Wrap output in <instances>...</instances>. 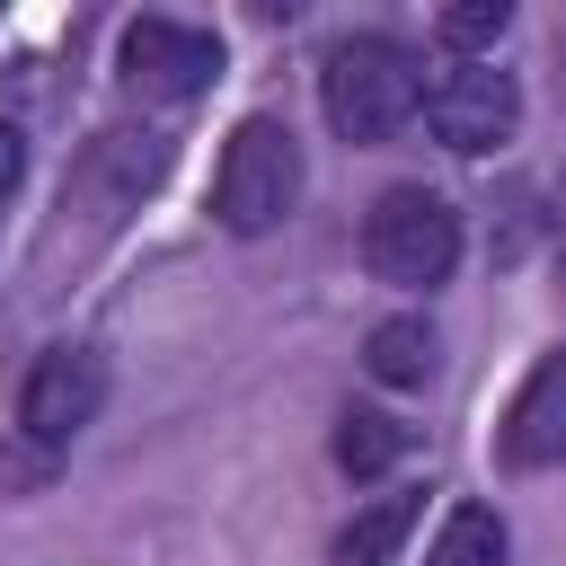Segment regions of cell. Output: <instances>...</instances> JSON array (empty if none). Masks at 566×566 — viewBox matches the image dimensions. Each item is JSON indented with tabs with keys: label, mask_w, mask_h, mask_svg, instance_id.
Masks as SVG:
<instances>
[{
	"label": "cell",
	"mask_w": 566,
	"mask_h": 566,
	"mask_svg": "<svg viewBox=\"0 0 566 566\" xmlns=\"http://www.w3.org/2000/svg\"><path fill=\"white\" fill-rule=\"evenodd\" d=\"M416 97H424V71L398 35H345L318 71V106L345 142H389L416 115Z\"/></svg>",
	"instance_id": "6da1fadb"
},
{
	"label": "cell",
	"mask_w": 566,
	"mask_h": 566,
	"mask_svg": "<svg viewBox=\"0 0 566 566\" xmlns=\"http://www.w3.org/2000/svg\"><path fill=\"white\" fill-rule=\"evenodd\" d=\"M363 265L398 292H433L451 265H460V212L424 186H389L371 212H363Z\"/></svg>",
	"instance_id": "7a4b0ae2"
},
{
	"label": "cell",
	"mask_w": 566,
	"mask_h": 566,
	"mask_svg": "<svg viewBox=\"0 0 566 566\" xmlns=\"http://www.w3.org/2000/svg\"><path fill=\"white\" fill-rule=\"evenodd\" d=\"M292 203H301V142H292V124H274V115H248V124L230 133V150H221L212 212H221V230L256 239V230H274Z\"/></svg>",
	"instance_id": "3957f363"
},
{
	"label": "cell",
	"mask_w": 566,
	"mask_h": 566,
	"mask_svg": "<svg viewBox=\"0 0 566 566\" xmlns=\"http://www.w3.org/2000/svg\"><path fill=\"white\" fill-rule=\"evenodd\" d=\"M416 106H424L433 142H442V150H460V159L504 150V142H513V124H522V88H513V71H495V62H451V71H433Z\"/></svg>",
	"instance_id": "277c9868"
},
{
	"label": "cell",
	"mask_w": 566,
	"mask_h": 566,
	"mask_svg": "<svg viewBox=\"0 0 566 566\" xmlns=\"http://www.w3.org/2000/svg\"><path fill=\"white\" fill-rule=\"evenodd\" d=\"M97 407H106V363H97L88 345H53V354L27 371V389H18V424H27V442H44V451H62Z\"/></svg>",
	"instance_id": "5b68a950"
},
{
	"label": "cell",
	"mask_w": 566,
	"mask_h": 566,
	"mask_svg": "<svg viewBox=\"0 0 566 566\" xmlns=\"http://www.w3.org/2000/svg\"><path fill=\"white\" fill-rule=\"evenodd\" d=\"M124 80L142 97H195L221 80V44L186 18H133L124 27Z\"/></svg>",
	"instance_id": "8992f818"
},
{
	"label": "cell",
	"mask_w": 566,
	"mask_h": 566,
	"mask_svg": "<svg viewBox=\"0 0 566 566\" xmlns=\"http://www.w3.org/2000/svg\"><path fill=\"white\" fill-rule=\"evenodd\" d=\"M504 460L513 469H566V354H539V371L504 407Z\"/></svg>",
	"instance_id": "52a82bcc"
},
{
	"label": "cell",
	"mask_w": 566,
	"mask_h": 566,
	"mask_svg": "<svg viewBox=\"0 0 566 566\" xmlns=\"http://www.w3.org/2000/svg\"><path fill=\"white\" fill-rule=\"evenodd\" d=\"M363 371H371L380 389H424V380H433V327H424V318H380V327L363 336Z\"/></svg>",
	"instance_id": "ba28073f"
},
{
	"label": "cell",
	"mask_w": 566,
	"mask_h": 566,
	"mask_svg": "<svg viewBox=\"0 0 566 566\" xmlns=\"http://www.w3.org/2000/svg\"><path fill=\"white\" fill-rule=\"evenodd\" d=\"M416 531V495H380L371 513H354L345 531H336V566H398V539Z\"/></svg>",
	"instance_id": "9c48e42d"
},
{
	"label": "cell",
	"mask_w": 566,
	"mask_h": 566,
	"mask_svg": "<svg viewBox=\"0 0 566 566\" xmlns=\"http://www.w3.org/2000/svg\"><path fill=\"white\" fill-rule=\"evenodd\" d=\"M398 460H407V424L380 416V407H345V424H336V469H345V478H380V469H398Z\"/></svg>",
	"instance_id": "30bf717a"
},
{
	"label": "cell",
	"mask_w": 566,
	"mask_h": 566,
	"mask_svg": "<svg viewBox=\"0 0 566 566\" xmlns=\"http://www.w3.org/2000/svg\"><path fill=\"white\" fill-rule=\"evenodd\" d=\"M424 566H504V522H495L486 504H460V513L442 522V539H433Z\"/></svg>",
	"instance_id": "8fae6325"
},
{
	"label": "cell",
	"mask_w": 566,
	"mask_h": 566,
	"mask_svg": "<svg viewBox=\"0 0 566 566\" xmlns=\"http://www.w3.org/2000/svg\"><path fill=\"white\" fill-rule=\"evenodd\" d=\"M513 27V0H460V9H442V44H460L469 62H478V44H495Z\"/></svg>",
	"instance_id": "7c38bea8"
},
{
	"label": "cell",
	"mask_w": 566,
	"mask_h": 566,
	"mask_svg": "<svg viewBox=\"0 0 566 566\" xmlns=\"http://www.w3.org/2000/svg\"><path fill=\"white\" fill-rule=\"evenodd\" d=\"M18 168H27V142H18V124H0V195L18 186Z\"/></svg>",
	"instance_id": "4fadbf2b"
}]
</instances>
